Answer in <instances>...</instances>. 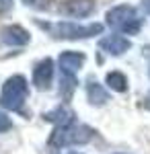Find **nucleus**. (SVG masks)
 <instances>
[{"instance_id":"obj_1","label":"nucleus","mask_w":150,"mask_h":154,"mask_svg":"<svg viewBox=\"0 0 150 154\" xmlns=\"http://www.w3.org/2000/svg\"><path fill=\"white\" fill-rule=\"evenodd\" d=\"M29 95V86L27 80L23 76H11L4 86H2V93H0V105L4 109H11V111H21V107L25 105Z\"/></svg>"},{"instance_id":"obj_2","label":"nucleus","mask_w":150,"mask_h":154,"mask_svg":"<svg viewBox=\"0 0 150 154\" xmlns=\"http://www.w3.org/2000/svg\"><path fill=\"white\" fill-rule=\"evenodd\" d=\"M107 25L113 27L115 31L126 33V35H136L142 27V19L132 6L121 4V6H115L107 12Z\"/></svg>"},{"instance_id":"obj_3","label":"nucleus","mask_w":150,"mask_h":154,"mask_svg":"<svg viewBox=\"0 0 150 154\" xmlns=\"http://www.w3.org/2000/svg\"><path fill=\"white\" fill-rule=\"evenodd\" d=\"M92 138V130L86 125H76L74 121L68 125H60L58 130L52 134L49 144L52 146H70V144H86Z\"/></svg>"},{"instance_id":"obj_4","label":"nucleus","mask_w":150,"mask_h":154,"mask_svg":"<svg viewBox=\"0 0 150 154\" xmlns=\"http://www.w3.org/2000/svg\"><path fill=\"white\" fill-rule=\"evenodd\" d=\"M47 31L52 33L54 37H60V39H80V37H92V35H99L103 31V25L99 23H92V25H76V23H54V25H43Z\"/></svg>"},{"instance_id":"obj_5","label":"nucleus","mask_w":150,"mask_h":154,"mask_svg":"<svg viewBox=\"0 0 150 154\" xmlns=\"http://www.w3.org/2000/svg\"><path fill=\"white\" fill-rule=\"evenodd\" d=\"M29 33L25 31L23 27L19 25H8L0 31V41L4 45H12V48H21V45H27L29 43Z\"/></svg>"},{"instance_id":"obj_6","label":"nucleus","mask_w":150,"mask_h":154,"mask_svg":"<svg viewBox=\"0 0 150 154\" xmlns=\"http://www.w3.org/2000/svg\"><path fill=\"white\" fill-rule=\"evenodd\" d=\"M95 8V0H64L60 4V12L80 19V17H89Z\"/></svg>"},{"instance_id":"obj_7","label":"nucleus","mask_w":150,"mask_h":154,"mask_svg":"<svg viewBox=\"0 0 150 154\" xmlns=\"http://www.w3.org/2000/svg\"><path fill=\"white\" fill-rule=\"evenodd\" d=\"M52 78H54V62L49 58L37 62V66L33 68V84L35 86L43 91V88L49 86Z\"/></svg>"},{"instance_id":"obj_8","label":"nucleus","mask_w":150,"mask_h":154,"mask_svg":"<svg viewBox=\"0 0 150 154\" xmlns=\"http://www.w3.org/2000/svg\"><path fill=\"white\" fill-rule=\"evenodd\" d=\"M60 68L64 72V76H74L76 70L84 64V54H78V51H66L60 56Z\"/></svg>"},{"instance_id":"obj_9","label":"nucleus","mask_w":150,"mask_h":154,"mask_svg":"<svg viewBox=\"0 0 150 154\" xmlns=\"http://www.w3.org/2000/svg\"><path fill=\"white\" fill-rule=\"evenodd\" d=\"M99 48L105 49V51L111 54V56H121L123 51L130 49V41L121 35H109V37H105V39L99 41Z\"/></svg>"},{"instance_id":"obj_10","label":"nucleus","mask_w":150,"mask_h":154,"mask_svg":"<svg viewBox=\"0 0 150 154\" xmlns=\"http://www.w3.org/2000/svg\"><path fill=\"white\" fill-rule=\"evenodd\" d=\"M86 93H89V101H91L92 105H103L109 101V95H107V91H105L103 86H99V84L91 82L86 86Z\"/></svg>"},{"instance_id":"obj_11","label":"nucleus","mask_w":150,"mask_h":154,"mask_svg":"<svg viewBox=\"0 0 150 154\" xmlns=\"http://www.w3.org/2000/svg\"><path fill=\"white\" fill-rule=\"evenodd\" d=\"M107 84H109L113 91H117V93H123L127 88V78L121 72H109V74H107Z\"/></svg>"},{"instance_id":"obj_12","label":"nucleus","mask_w":150,"mask_h":154,"mask_svg":"<svg viewBox=\"0 0 150 154\" xmlns=\"http://www.w3.org/2000/svg\"><path fill=\"white\" fill-rule=\"evenodd\" d=\"M12 128V121L4 113H0V131H6V130H11Z\"/></svg>"},{"instance_id":"obj_13","label":"nucleus","mask_w":150,"mask_h":154,"mask_svg":"<svg viewBox=\"0 0 150 154\" xmlns=\"http://www.w3.org/2000/svg\"><path fill=\"white\" fill-rule=\"evenodd\" d=\"M27 6H37V8H45L49 0H23Z\"/></svg>"},{"instance_id":"obj_14","label":"nucleus","mask_w":150,"mask_h":154,"mask_svg":"<svg viewBox=\"0 0 150 154\" xmlns=\"http://www.w3.org/2000/svg\"><path fill=\"white\" fill-rule=\"evenodd\" d=\"M12 8V0H0V14L8 12Z\"/></svg>"},{"instance_id":"obj_15","label":"nucleus","mask_w":150,"mask_h":154,"mask_svg":"<svg viewBox=\"0 0 150 154\" xmlns=\"http://www.w3.org/2000/svg\"><path fill=\"white\" fill-rule=\"evenodd\" d=\"M142 4H144V8H146V12H148V14H150V0H144Z\"/></svg>"},{"instance_id":"obj_16","label":"nucleus","mask_w":150,"mask_h":154,"mask_svg":"<svg viewBox=\"0 0 150 154\" xmlns=\"http://www.w3.org/2000/svg\"><path fill=\"white\" fill-rule=\"evenodd\" d=\"M70 154H78V152H70Z\"/></svg>"}]
</instances>
